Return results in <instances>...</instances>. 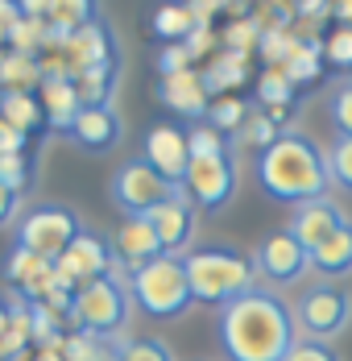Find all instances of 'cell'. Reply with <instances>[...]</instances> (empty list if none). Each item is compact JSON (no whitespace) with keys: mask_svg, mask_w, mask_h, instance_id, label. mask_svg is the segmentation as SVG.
I'll list each match as a JSON object with an SVG mask.
<instances>
[{"mask_svg":"<svg viewBox=\"0 0 352 361\" xmlns=\"http://www.w3.org/2000/svg\"><path fill=\"white\" fill-rule=\"evenodd\" d=\"M220 349L228 361H286L298 345L294 307L274 290L253 287L249 295L220 307Z\"/></svg>","mask_w":352,"mask_h":361,"instance_id":"obj_1","label":"cell"},{"mask_svg":"<svg viewBox=\"0 0 352 361\" xmlns=\"http://www.w3.org/2000/svg\"><path fill=\"white\" fill-rule=\"evenodd\" d=\"M257 187L274 200V204H307V200H323L327 195V149L311 142L298 129H286L270 149L257 154Z\"/></svg>","mask_w":352,"mask_h":361,"instance_id":"obj_2","label":"cell"},{"mask_svg":"<svg viewBox=\"0 0 352 361\" xmlns=\"http://www.w3.org/2000/svg\"><path fill=\"white\" fill-rule=\"evenodd\" d=\"M182 266H187L195 303H208V307H228L232 299L257 287V262L253 253L237 245H199L182 257Z\"/></svg>","mask_w":352,"mask_h":361,"instance_id":"obj_3","label":"cell"},{"mask_svg":"<svg viewBox=\"0 0 352 361\" xmlns=\"http://www.w3.org/2000/svg\"><path fill=\"white\" fill-rule=\"evenodd\" d=\"M129 312H133L129 279H120V270H112V274H104V279H96V283L75 290L67 324L75 332L100 336V341H116L125 332V324H129Z\"/></svg>","mask_w":352,"mask_h":361,"instance_id":"obj_4","label":"cell"},{"mask_svg":"<svg viewBox=\"0 0 352 361\" xmlns=\"http://www.w3.org/2000/svg\"><path fill=\"white\" fill-rule=\"evenodd\" d=\"M129 290H133V303L153 320H178L195 303L187 266H182V257H170V253H162L149 266L133 270L129 274Z\"/></svg>","mask_w":352,"mask_h":361,"instance_id":"obj_5","label":"cell"},{"mask_svg":"<svg viewBox=\"0 0 352 361\" xmlns=\"http://www.w3.org/2000/svg\"><path fill=\"white\" fill-rule=\"evenodd\" d=\"M79 233H83L79 212L67 208V204H54V200L34 204L25 216L17 220V245L37 253V257H46V262H58Z\"/></svg>","mask_w":352,"mask_h":361,"instance_id":"obj_6","label":"cell"},{"mask_svg":"<svg viewBox=\"0 0 352 361\" xmlns=\"http://www.w3.org/2000/svg\"><path fill=\"white\" fill-rule=\"evenodd\" d=\"M237 149H220V154H199L191 158L187 166V179H182V191L187 200L199 208V212H224L241 187V166L232 158Z\"/></svg>","mask_w":352,"mask_h":361,"instance_id":"obj_7","label":"cell"},{"mask_svg":"<svg viewBox=\"0 0 352 361\" xmlns=\"http://www.w3.org/2000/svg\"><path fill=\"white\" fill-rule=\"evenodd\" d=\"M352 320V299L348 290H340L336 283H315L307 287L298 299H294V324H298V336L307 341H327L340 336Z\"/></svg>","mask_w":352,"mask_h":361,"instance_id":"obj_8","label":"cell"},{"mask_svg":"<svg viewBox=\"0 0 352 361\" xmlns=\"http://www.w3.org/2000/svg\"><path fill=\"white\" fill-rule=\"evenodd\" d=\"M178 187L166 183L145 158L125 162L116 175H112V204L125 212V216H149L158 204H166Z\"/></svg>","mask_w":352,"mask_h":361,"instance_id":"obj_9","label":"cell"},{"mask_svg":"<svg viewBox=\"0 0 352 361\" xmlns=\"http://www.w3.org/2000/svg\"><path fill=\"white\" fill-rule=\"evenodd\" d=\"M253 262H257V274L274 287H294L307 279L311 270V250L290 233V228H274L261 237V245L253 250Z\"/></svg>","mask_w":352,"mask_h":361,"instance_id":"obj_10","label":"cell"},{"mask_svg":"<svg viewBox=\"0 0 352 361\" xmlns=\"http://www.w3.org/2000/svg\"><path fill=\"white\" fill-rule=\"evenodd\" d=\"M116 266H120V262H116L112 241H108L104 233H96V228H83V233L67 245V253L54 262L58 279H63L70 290H79V287H87V283H96V279H104V274H112Z\"/></svg>","mask_w":352,"mask_h":361,"instance_id":"obj_11","label":"cell"},{"mask_svg":"<svg viewBox=\"0 0 352 361\" xmlns=\"http://www.w3.org/2000/svg\"><path fill=\"white\" fill-rule=\"evenodd\" d=\"M63 63H67V79L75 83L79 75L120 63V46L104 21H96V25H83V30L63 37Z\"/></svg>","mask_w":352,"mask_h":361,"instance_id":"obj_12","label":"cell"},{"mask_svg":"<svg viewBox=\"0 0 352 361\" xmlns=\"http://www.w3.org/2000/svg\"><path fill=\"white\" fill-rule=\"evenodd\" d=\"M195 220H199V208L187 200L182 187H178L166 204H158V208L149 212V224H153V233H158V241H162V253L187 257V253L195 250Z\"/></svg>","mask_w":352,"mask_h":361,"instance_id":"obj_13","label":"cell"},{"mask_svg":"<svg viewBox=\"0 0 352 361\" xmlns=\"http://www.w3.org/2000/svg\"><path fill=\"white\" fill-rule=\"evenodd\" d=\"M158 100L175 112L178 121H187V125H203L215 96H211L203 71L191 67V71H178V75H162V83H158Z\"/></svg>","mask_w":352,"mask_h":361,"instance_id":"obj_14","label":"cell"},{"mask_svg":"<svg viewBox=\"0 0 352 361\" xmlns=\"http://www.w3.org/2000/svg\"><path fill=\"white\" fill-rule=\"evenodd\" d=\"M145 162H149L166 183L182 187L187 166H191V142H187V129L175 125V121H158V125L145 133Z\"/></svg>","mask_w":352,"mask_h":361,"instance_id":"obj_15","label":"cell"},{"mask_svg":"<svg viewBox=\"0 0 352 361\" xmlns=\"http://www.w3.org/2000/svg\"><path fill=\"white\" fill-rule=\"evenodd\" d=\"M112 250H116V262L133 274L141 266H149L153 257H162V241H158L149 216H125V224L112 237Z\"/></svg>","mask_w":352,"mask_h":361,"instance_id":"obj_16","label":"cell"},{"mask_svg":"<svg viewBox=\"0 0 352 361\" xmlns=\"http://www.w3.org/2000/svg\"><path fill=\"white\" fill-rule=\"evenodd\" d=\"M340 224H344V212L336 208V200H327V195H323V200H307V204H298L286 228H290L307 250H319V245L340 228Z\"/></svg>","mask_w":352,"mask_h":361,"instance_id":"obj_17","label":"cell"},{"mask_svg":"<svg viewBox=\"0 0 352 361\" xmlns=\"http://www.w3.org/2000/svg\"><path fill=\"white\" fill-rule=\"evenodd\" d=\"M37 100H42V112H46V125L54 133H67L75 129L79 112H83V100H79V87L70 79H42L37 87Z\"/></svg>","mask_w":352,"mask_h":361,"instance_id":"obj_18","label":"cell"},{"mask_svg":"<svg viewBox=\"0 0 352 361\" xmlns=\"http://www.w3.org/2000/svg\"><path fill=\"white\" fill-rule=\"evenodd\" d=\"M120 137H125V125H120V116L112 109H83L75 129H70V142L83 145V149H96V154L112 149Z\"/></svg>","mask_w":352,"mask_h":361,"instance_id":"obj_19","label":"cell"},{"mask_svg":"<svg viewBox=\"0 0 352 361\" xmlns=\"http://www.w3.org/2000/svg\"><path fill=\"white\" fill-rule=\"evenodd\" d=\"M311 270L323 274V283L352 274V220H344L319 250H311Z\"/></svg>","mask_w":352,"mask_h":361,"instance_id":"obj_20","label":"cell"},{"mask_svg":"<svg viewBox=\"0 0 352 361\" xmlns=\"http://www.w3.org/2000/svg\"><path fill=\"white\" fill-rule=\"evenodd\" d=\"M203 79H208L211 96H237L249 83V54H237V50L211 54L208 67H203Z\"/></svg>","mask_w":352,"mask_h":361,"instance_id":"obj_21","label":"cell"},{"mask_svg":"<svg viewBox=\"0 0 352 361\" xmlns=\"http://www.w3.org/2000/svg\"><path fill=\"white\" fill-rule=\"evenodd\" d=\"M149 30L170 46V42H187V37L195 34V30H199V17H195L191 0H170V4H162V8L153 13Z\"/></svg>","mask_w":352,"mask_h":361,"instance_id":"obj_22","label":"cell"},{"mask_svg":"<svg viewBox=\"0 0 352 361\" xmlns=\"http://www.w3.org/2000/svg\"><path fill=\"white\" fill-rule=\"evenodd\" d=\"M0 121L21 133H37L46 125V112L34 92H0Z\"/></svg>","mask_w":352,"mask_h":361,"instance_id":"obj_23","label":"cell"},{"mask_svg":"<svg viewBox=\"0 0 352 361\" xmlns=\"http://www.w3.org/2000/svg\"><path fill=\"white\" fill-rule=\"evenodd\" d=\"M100 21V0H50V17H46V25L54 30V34H75V30H83V25H96Z\"/></svg>","mask_w":352,"mask_h":361,"instance_id":"obj_24","label":"cell"},{"mask_svg":"<svg viewBox=\"0 0 352 361\" xmlns=\"http://www.w3.org/2000/svg\"><path fill=\"white\" fill-rule=\"evenodd\" d=\"M253 96H257V104L265 112H294V100H298L290 75L282 71V67H265V71L257 75V92Z\"/></svg>","mask_w":352,"mask_h":361,"instance_id":"obj_25","label":"cell"},{"mask_svg":"<svg viewBox=\"0 0 352 361\" xmlns=\"http://www.w3.org/2000/svg\"><path fill=\"white\" fill-rule=\"evenodd\" d=\"M42 63L30 59V54H17V50H8V54H0V92H34L42 87Z\"/></svg>","mask_w":352,"mask_h":361,"instance_id":"obj_26","label":"cell"},{"mask_svg":"<svg viewBox=\"0 0 352 361\" xmlns=\"http://www.w3.org/2000/svg\"><path fill=\"white\" fill-rule=\"evenodd\" d=\"M282 71L290 75V83H294V87L315 83L319 75H323V42H298V37H294V46H290V54H286Z\"/></svg>","mask_w":352,"mask_h":361,"instance_id":"obj_27","label":"cell"},{"mask_svg":"<svg viewBox=\"0 0 352 361\" xmlns=\"http://www.w3.org/2000/svg\"><path fill=\"white\" fill-rule=\"evenodd\" d=\"M116 83H120V63L100 67V71H87V75H79V79H75L83 109H108V104H112V92H116Z\"/></svg>","mask_w":352,"mask_h":361,"instance_id":"obj_28","label":"cell"},{"mask_svg":"<svg viewBox=\"0 0 352 361\" xmlns=\"http://www.w3.org/2000/svg\"><path fill=\"white\" fill-rule=\"evenodd\" d=\"M253 116L245 96H215L211 100V112H208V125L211 129H220L224 137H237L241 129H245V121Z\"/></svg>","mask_w":352,"mask_h":361,"instance_id":"obj_29","label":"cell"},{"mask_svg":"<svg viewBox=\"0 0 352 361\" xmlns=\"http://www.w3.org/2000/svg\"><path fill=\"white\" fill-rule=\"evenodd\" d=\"M282 133H286V129H278L265 112H253V116L245 121V129L232 137V149H245V145H249V149H257V154H261V149H270V145L278 142Z\"/></svg>","mask_w":352,"mask_h":361,"instance_id":"obj_30","label":"cell"},{"mask_svg":"<svg viewBox=\"0 0 352 361\" xmlns=\"http://www.w3.org/2000/svg\"><path fill=\"white\" fill-rule=\"evenodd\" d=\"M116 361H175V349L162 336H129L116 345Z\"/></svg>","mask_w":352,"mask_h":361,"instance_id":"obj_31","label":"cell"},{"mask_svg":"<svg viewBox=\"0 0 352 361\" xmlns=\"http://www.w3.org/2000/svg\"><path fill=\"white\" fill-rule=\"evenodd\" d=\"M37 179V166L34 158H25V154H0V183L4 187H13L17 195H25Z\"/></svg>","mask_w":352,"mask_h":361,"instance_id":"obj_32","label":"cell"},{"mask_svg":"<svg viewBox=\"0 0 352 361\" xmlns=\"http://www.w3.org/2000/svg\"><path fill=\"white\" fill-rule=\"evenodd\" d=\"M327 121H332L336 137H352V79L332 87V96H327Z\"/></svg>","mask_w":352,"mask_h":361,"instance_id":"obj_33","label":"cell"},{"mask_svg":"<svg viewBox=\"0 0 352 361\" xmlns=\"http://www.w3.org/2000/svg\"><path fill=\"white\" fill-rule=\"evenodd\" d=\"M46 42H50V25L37 21V17H21V25H17V34H13V46H8V50L37 59V54L46 50Z\"/></svg>","mask_w":352,"mask_h":361,"instance_id":"obj_34","label":"cell"},{"mask_svg":"<svg viewBox=\"0 0 352 361\" xmlns=\"http://www.w3.org/2000/svg\"><path fill=\"white\" fill-rule=\"evenodd\" d=\"M261 25L245 17V21H232L228 30H224V50H237V54H257V46H261Z\"/></svg>","mask_w":352,"mask_h":361,"instance_id":"obj_35","label":"cell"},{"mask_svg":"<svg viewBox=\"0 0 352 361\" xmlns=\"http://www.w3.org/2000/svg\"><path fill=\"white\" fill-rule=\"evenodd\" d=\"M327 175L352 195V137H336L327 149Z\"/></svg>","mask_w":352,"mask_h":361,"instance_id":"obj_36","label":"cell"},{"mask_svg":"<svg viewBox=\"0 0 352 361\" xmlns=\"http://www.w3.org/2000/svg\"><path fill=\"white\" fill-rule=\"evenodd\" d=\"M323 59H327L336 71H352V30L336 25V30L327 34V42H323Z\"/></svg>","mask_w":352,"mask_h":361,"instance_id":"obj_37","label":"cell"},{"mask_svg":"<svg viewBox=\"0 0 352 361\" xmlns=\"http://www.w3.org/2000/svg\"><path fill=\"white\" fill-rule=\"evenodd\" d=\"M290 46H294V34H290V30H265V34H261V46H257V54H261L265 67H282L286 54H290Z\"/></svg>","mask_w":352,"mask_h":361,"instance_id":"obj_38","label":"cell"},{"mask_svg":"<svg viewBox=\"0 0 352 361\" xmlns=\"http://www.w3.org/2000/svg\"><path fill=\"white\" fill-rule=\"evenodd\" d=\"M195 67V54L187 50V42H170L158 50V71L162 75H178V71H191Z\"/></svg>","mask_w":352,"mask_h":361,"instance_id":"obj_39","label":"cell"},{"mask_svg":"<svg viewBox=\"0 0 352 361\" xmlns=\"http://www.w3.org/2000/svg\"><path fill=\"white\" fill-rule=\"evenodd\" d=\"M286 361H340V353H336L327 341H307V336H298V345L286 353Z\"/></svg>","mask_w":352,"mask_h":361,"instance_id":"obj_40","label":"cell"},{"mask_svg":"<svg viewBox=\"0 0 352 361\" xmlns=\"http://www.w3.org/2000/svg\"><path fill=\"white\" fill-rule=\"evenodd\" d=\"M17 25H21V4L17 0H0V46H13Z\"/></svg>","mask_w":352,"mask_h":361,"instance_id":"obj_41","label":"cell"},{"mask_svg":"<svg viewBox=\"0 0 352 361\" xmlns=\"http://www.w3.org/2000/svg\"><path fill=\"white\" fill-rule=\"evenodd\" d=\"M294 4H298V21L319 25V21H327V17H332V0H294Z\"/></svg>","mask_w":352,"mask_h":361,"instance_id":"obj_42","label":"cell"},{"mask_svg":"<svg viewBox=\"0 0 352 361\" xmlns=\"http://www.w3.org/2000/svg\"><path fill=\"white\" fill-rule=\"evenodd\" d=\"M25 145H30V133H21V129L0 121V154H25Z\"/></svg>","mask_w":352,"mask_h":361,"instance_id":"obj_43","label":"cell"},{"mask_svg":"<svg viewBox=\"0 0 352 361\" xmlns=\"http://www.w3.org/2000/svg\"><path fill=\"white\" fill-rule=\"evenodd\" d=\"M215 46V25H199L195 34L187 37V50L195 54V59H208V50Z\"/></svg>","mask_w":352,"mask_h":361,"instance_id":"obj_44","label":"cell"},{"mask_svg":"<svg viewBox=\"0 0 352 361\" xmlns=\"http://www.w3.org/2000/svg\"><path fill=\"white\" fill-rule=\"evenodd\" d=\"M17 208H21V195H17L13 187H4V183H0V228L17 216Z\"/></svg>","mask_w":352,"mask_h":361,"instance_id":"obj_45","label":"cell"},{"mask_svg":"<svg viewBox=\"0 0 352 361\" xmlns=\"http://www.w3.org/2000/svg\"><path fill=\"white\" fill-rule=\"evenodd\" d=\"M17 4H21V17H37V21L50 17V0H17Z\"/></svg>","mask_w":352,"mask_h":361,"instance_id":"obj_46","label":"cell"},{"mask_svg":"<svg viewBox=\"0 0 352 361\" xmlns=\"http://www.w3.org/2000/svg\"><path fill=\"white\" fill-rule=\"evenodd\" d=\"M332 17H336L344 30H352V0H332Z\"/></svg>","mask_w":352,"mask_h":361,"instance_id":"obj_47","label":"cell"},{"mask_svg":"<svg viewBox=\"0 0 352 361\" xmlns=\"http://www.w3.org/2000/svg\"><path fill=\"white\" fill-rule=\"evenodd\" d=\"M8 320H13V316H8V307H4V303H0V336H4V332H8Z\"/></svg>","mask_w":352,"mask_h":361,"instance_id":"obj_48","label":"cell"},{"mask_svg":"<svg viewBox=\"0 0 352 361\" xmlns=\"http://www.w3.org/2000/svg\"><path fill=\"white\" fill-rule=\"evenodd\" d=\"M211 4H215V8H232L237 0H211Z\"/></svg>","mask_w":352,"mask_h":361,"instance_id":"obj_49","label":"cell"}]
</instances>
